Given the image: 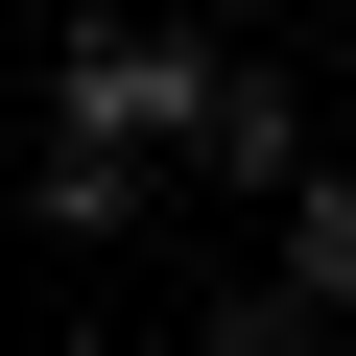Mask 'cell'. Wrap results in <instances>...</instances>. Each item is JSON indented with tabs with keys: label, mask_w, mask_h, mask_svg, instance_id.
I'll return each instance as SVG.
<instances>
[{
	"label": "cell",
	"mask_w": 356,
	"mask_h": 356,
	"mask_svg": "<svg viewBox=\"0 0 356 356\" xmlns=\"http://www.w3.org/2000/svg\"><path fill=\"white\" fill-rule=\"evenodd\" d=\"M214 119V24H166V0H95V24L48 48V143H119V166H166Z\"/></svg>",
	"instance_id": "1"
},
{
	"label": "cell",
	"mask_w": 356,
	"mask_h": 356,
	"mask_svg": "<svg viewBox=\"0 0 356 356\" xmlns=\"http://www.w3.org/2000/svg\"><path fill=\"white\" fill-rule=\"evenodd\" d=\"M166 166H214V191H285V166H309V95H285L261 48H214V119L166 143Z\"/></svg>",
	"instance_id": "2"
},
{
	"label": "cell",
	"mask_w": 356,
	"mask_h": 356,
	"mask_svg": "<svg viewBox=\"0 0 356 356\" xmlns=\"http://www.w3.org/2000/svg\"><path fill=\"white\" fill-rule=\"evenodd\" d=\"M261 214H285V261H261V285H285L309 332H356V166H285Z\"/></svg>",
	"instance_id": "3"
},
{
	"label": "cell",
	"mask_w": 356,
	"mask_h": 356,
	"mask_svg": "<svg viewBox=\"0 0 356 356\" xmlns=\"http://www.w3.org/2000/svg\"><path fill=\"white\" fill-rule=\"evenodd\" d=\"M119 214H143L119 143H48V166H24V238H119Z\"/></svg>",
	"instance_id": "4"
},
{
	"label": "cell",
	"mask_w": 356,
	"mask_h": 356,
	"mask_svg": "<svg viewBox=\"0 0 356 356\" xmlns=\"http://www.w3.org/2000/svg\"><path fill=\"white\" fill-rule=\"evenodd\" d=\"M191 356H309V309H285V285H214V332H191Z\"/></svg>",
	"instance_id": "5"
}]
</instances>
